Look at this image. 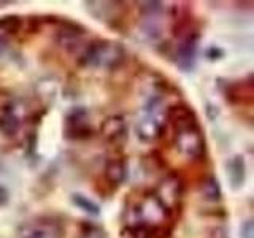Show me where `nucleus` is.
Listing matches in <instances>:
<instances>
[{
  "label": "nucleus",
  "mask_w": 254,
  "mask_h": 238,
  "mask_svg": "<svg viewBox=\"0 0 254 238\" xmlns=\"http://www.w3.org/2000/svg\"><path fill=\"white\" fill-rule=\"evenodd\" d=\"M167 119L175 130V145L180 154L190 161H197L205 153V140L192 110L188 107H173L167 111Z\"/></svg>",
  "instance_id": "obj_1"
},
{
  "label": "nucleus",
  "mask_w": 254,
  "mask_h": 238,
  "mask_svg": "<svg viewBox=\"0 0 254 238\" xmlns=\"http://www.w3.org/2000/svg\"><path fill=\"white\" fill-rule=\"evenodd\" d=\"M124 58L126 51L119 43L110 42V40H95L87 43L83 54L79 56V60L86 67L116 68L123 63Z\"/></svg>",
  "instance_id": "obj_2"
},
{
  "label": "nucleus",
  "mask_w": 254,
  "mask_h": 238,
  "mask_svg": "<svg viewBox=\"0 0 254 238\" xmlns=\"http://www.w3.org/2000/svg\"><path fill=\"white\" fill-rule=\"evenodd\" d=\"M167 121V111L161 108L159 99L151 100L149 107L145 108V113L137 122V135L145 141L156 140L162 133Z\"/></svg>",
  "instance_id": "obj_3"
},
{
  "label": "nucleus",
  "mask_w": 254,
  "mask_h": 238,
  "mask_svg": "<svg viewBox=\"0 0 254 238\" xmlns=\"http://www.w3.org/2000/svg\"><path fill=\"white\" fill-rule=\"evenodd\" d=\"M135 213H137V222L135 224L146 226L149 229L161 226L167 218L169 210L161 203V200L154 195L149 194L141 197L135 205Z\"/></svg>",
  "instance_id": "obj_4"
},
{
  "label": "nucleus",
  "mask_w": 254,
  "mask_h": 238,
  "mask_svg": "<svg viewBox=\"0 0 254 238\" xmlns=\"http://www.w3.org/2000/svg\"><path fill=\"white\" fill-rule=\"evenodd\" d=\"M154 195L161 200V203L167 210L175 208V206L180 203L181 195H183V186L180 179L175 177H167L164 181H161V184L157 186Z\"/></svg>",
  "instance_id": "obj_5"
},
{
  "label": "nucleus",
  "mask_w": 254,
  "mask_h": 238,
  "mask_svg": "<svg viewBox=\"0 0 254 238\" xmlns=\"http://www.w3.org/2000/svg\"><path fill=\"white\" fill-rule=\"evenodd\" d=\"M197 51V34H188L177 48V62L183 68H192Z\"/></svg>",
  "instance_id": "obj_6"
},
{
  "label": "nucleus",
  "mask_w": 254,
  "mask_h": 238,
  "mask_svg": "<svg viewBox=\"0 0 254 238\" xmlns=\"http://www.w3.org/2000/svg\"><path fill=\"white\" fill-rule=\"evenodd\" d=\"M22 124V119L18 108L14 103H10L8 107H5L0 113V132L6 137H13L19 132Z\"/></svg>",
  "instance_id": "obj_7"
},
{
  "label": "nucleus",
  "mask_w": 254,
  "mask_h": 238,
  "mask_svg": "<svg viewBox=\"0 0 254 238\" xmlns=\"http://www.w3.org/2000/svg\"><path fill=\"white\" fill-rule=\"evenodd\" d=\"M126 133H127L126 122L123 121V118H119V116L108 118L107 121L102 124V135H103V138L110 143L123 141L126 138Z\"/></svg>",
  "instance_id": "obj_8"
},
{
  "label": "nucleus",
  "mask_w": 254,
  "mask_h": 238,
  "mask_svg": "<svg viewBox=\"0 0 254 238\" xmlns=\"http://www.w3.org/2000/svg\"><path fill=\"white\" fill-rule=\"evenodd\" d=\"M91 125L86 121L84 111H75L67 118V135L73 138H86L91 135Z\"/></svg>",
  "instance_id": "obj_9"
},
{
  "label": "nucleus",
  "mask_w": 254,
  "mask_h": 238,
  "mask_svg": "<svg viewBox=\"0 0 254 238\" xmlns=\"http://www.w3.org/2000/svg\"><path fill=\"white\" fill-rule=\"evenodd\" d=\"M22 238H61V230L53 222H34L24 229Z\"/></svg>",
  "instance_id": "obj_10"
},
{
  "label": "nucleus",
  "mask_w": 254,
  "mask_h": 238,
  "mask_svg": "<svg viewBox=\"0 0 254 238\" xmlns=\"http://www.w3.org/2000/svg\"><path fill=\"white\" fill-rule=\"evenodd\" d=\"M126 175H127V167H126V162L123 161V159L115 157V159H110V161L107 162L105 178L110 184L119 186L126 179Z\"/></svg>",
  "instance_id": "obj_11"
},
{
  "label": "nucleus",
  "mask_w": 254,
  "mask_h": 238,
  "mask_svg": "<svg viewBox=\"0 0 254 238\" xmlns=\"http://www.w3.org/2000/svg\"><path fill=\"white\" fill-rule=\"evenodd\" d=\"M227 178L234 189H238L245 182V161L242 156H234L227 162Z\"/></svg>",
  "instance_id": "obj_12"
},
{
  "label": "nucleus",
  "mask_w": 254,
  "mask_h": 238,
  "mask_svg": "<svg viewBox=\"0 0 254 238\" xmlns=\"http://www.w3.org/2000/svg\"><path fill=\"white\" fill-rule=\"evenodd\" d=\"M200 192H202L205 200H208V202H218L219 198H221V187H219L218 179L213 178V177H208V178H206L202 182Z\"/></svg>",
  "instance_id": "obj_13"
},
{
  "label": "nucleus",
  "mask_w": 254,
  "mask_h": 238,
  "mask_svg": "<svg viewBox=\"0 0 254 238\" xmlns=\"http://www.w3.org/2000/svg\"><path fill=\"white\" fill-rule=\"evenodd\" d=\"M71 200H73V203H75L76 206H79V208H81L83 211L92 214V216H97V214L100 213L99 205H97V203H94L92 200H89V198L84 197V195H81V194H75L73 197H71Z\"/></svg>",
  "instance_id": "obj_14"
},
{
  "label": "nucleus",
  "mask_w": 254,
  "mask_h": 238,
  "mask_svg": "<svg viewBox=\"0 0 254 238\" xmlns=\"http://www.w3.org/2000/svg\"><path fill=\"white\" fill-rule=\"evenodd\" d=\"M254 237V227L251 221H246L240 229V238H253Z\"/></svg>",
  "instance_id": "obj_15"
},
{
  "label": "nucleus",
  "mask_w": 254,
  "mask_h": 238,
  "mask_svg": "<svg viewBox=\"0 0 254 238\" xmlns=\"http://www.w3.org/2000/svg\"><path fill=\"white\" fill-rule=\"evenodd\" d=\"M6 50H8V40L3 35H0V56H3Z\"/></svg>",
  "instance_id": "obj_16"
}]
</instances>
